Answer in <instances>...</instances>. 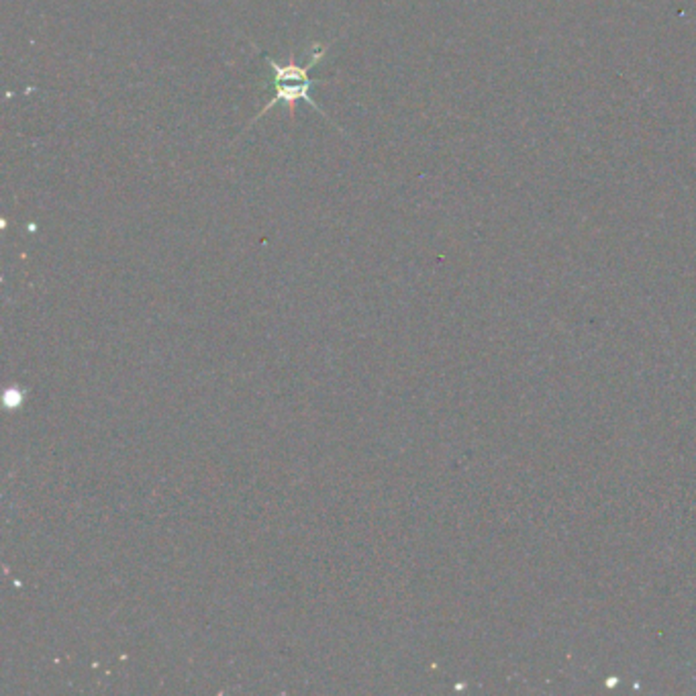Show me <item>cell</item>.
Here are the masks:
<instances>
[{
  "instance_id": "6da1fadb",
  "label": "cell",
  "mask_w": 696,
  "mask_h": 696,
  "mask_svg": "<svg viewBox=\"0 0 696 696\" xmlns=\"http://www.w3.org/2000/svg\"><path fill=\"white\" fill-rule=\"evenodd\" d=\"M321 80H313V82H295V84H288V82H280V84H272L274 88V94L268 105H265L260 113H257L255 119H260L264 113H268V110L274 107V105H286L290 113H295V107H296V100H305L306 105H311L313 109L319 110V113L325 117L323 110L315 105L311 94H308V90H311V86L319 84Z\"/></svg>"
},
{
  "instance_id": "7a4b0ae2",
  "label": "cell",
  "mask_w": 696,
  "mask_h": 696,
  "mask_svg": "<svg viewBox=\"0 0 696 696\" xmlns=\"http://www.w3.org/2000/svg\"><path fill=\"white\" fill-rule=\"evenodd\" d=\"M315 51L313 56L308 57V62L305 66H298L295 64V59H290L288 64H278L276 59L268 57V64L272 68V80L270 84H280V82H313L311 76H308V72H311V68L315 64H319V59L327 54L329 46H313Z\"/></svg>"
}]
</instances>
